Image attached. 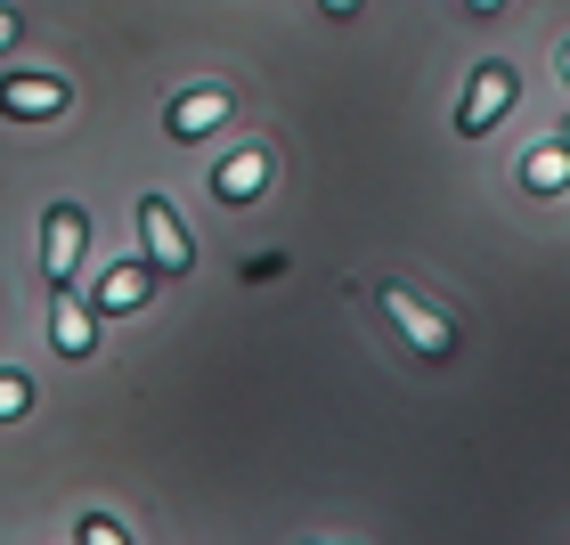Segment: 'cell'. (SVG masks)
<instances>
[{"instance_id": "6da1fadb", "label": "cell", "mask_w": 570, "mask_h": 545, "mask_svg": "<svg viewBox=\"0 0 570 545\" xmlns=\"http://www.w3.org/2000/svg\"><path fill=\"white\" fill-rule=\"evenodd\" d=\"M383 318L400 326V343L416 350V358H449V350H456V326L440 318L424 294H407V285H383Z\"/></svg>"}, {"instance_id": "7a4b0ae2", "label": "cell", "mask_w": 570, "mask_h": 545, "mask_svg": "<svg viewBox=\"0 0 570 545\" xmlns=\"http://www.w3.org/2000/svg\"><path fill=\"white\" fill-rule=\"evenodd\" d=\"M139 237H147V269L155 277H188L196 245H188V228H179L171 196H139Z\"/></svg>"}, {"instance_id": "3957f363", "label": "cell", "mask_w": 570, "mask_h": 545, "mask_svg": "<svg viewBox=\"0 0 570 545\" xmlns=\"http://www.w3.org/2000/svg\"><path fill=\"white\" fill-rule=\"evenodd\" d=\"M513 90H522V73H513L505 58H489V66L473 73V90H464V107H456V131H464V139H481L489 122L513 107Z\"/></svg>"}, {"instance_id": "277c9868", "label": "cell", "mask_w": 570, "mask_h": 545, "mask_svg": "<svg viewBox=\"0 0 570 545\" xmlns=\"http://www.w3.org/2000/svg\"><path fill=\"white\" fill-rule=\"evenodd\" d=\"M228 115H237V90H228V82H204V90H179L171 107H164V131H171V139H204V131H220Z\"/></svg>"}, {"instance_id": "5b68a950", "label": "cell", "mask_w": 570, "mask_h": 545, "mask_svg": "<svg viewBox=\"0 0 570 545\" xmlns=\"http://www.w3.org/2000/svg\"><path fill=\"white\" fill-rule=\"evenodd\" d=\"M82 245H90V212H82V204H58L49 228H41V269L66 285L73 269H82Z\"/></svg>"}, {"instance_id": "8992f818", "label": "cell", "mask_w": 570, "mask_h": 545, "mask_svg": "<svg viewBox=\"0 0 570 545\" xmlns=\"http://www.w3.org/2000/svg\"><path fill=\"white\" fill-rule=\"evenodd\" d=\"M0 107H9L17 122H33V115H66L73 90L58 82V73H9V82H0Z\"/></svg>"}, {"instance_id": "52a82bcc", "label": "cell", "mask_w": 570, "mask_h": 545, "mask_svg": "<svg viewBox=\"0 0 570 545\" xmlns=\"http://www.w3.org/2000/svg\"><path fill=\"white\" fill-rule=\"evenodd\" d=\"M155 294V269L147 261H115L107 277H98V309H107V318H122V309H139Z\"/></svg>"}, {"instance_id": "ba28073f", "label": "cell", "mask_w": 570, "mask_h": 545, "mask_svg": "<svg viewBox=\"0 0 570 545\" xmlns=\"http://www.w3.org/2000/svg\"><path fill=\"white\" fill-rule=\"evenodd\" d=\"M213 188H220L228 204H253V196L269 188V155H262V147H237V155L213 171Z\"/></svg>"}, {"instance_id": "9c48e42d", "label": "cell", "mask_w": 570, "mask_h": 545, "mask_svg": "<svg viewBox=\"0 0 570 545\" xmlns=\"http://www.w3.org/2000/svg\"><path fill=\"white\" fill-rule=\"evenodd\" d=\"M522 188L530 196H562L570 188V139H547V147L522 155Z\"/></svg>"}, {"instance_id": "30bf717a", "label": "cell", "mask_w": 570, "mask_h": 545, "mask_svg": "<svg viewBox=\"0 0 570 545\" xmlns=\"http://www.w3.org/2000/svg\"><path fill=\"white\" fill-rule=\"evenodd\" d=\"M49 343H58L66 358H90V350H98V343H90V309L73 301L66 285H58V301H49Z\"/></svg>"}, {"instance_id": "8fae6325", "label": "cell", "mask_w": 570, "mask_h": 545, "mask_svg": "<svg viewBox=\"0 0 570 545\" xmlns=\"http://www.w3.org/2000/svg\"><path fill=\"white\" fill-rule=\"evenodd\" d=\"M24 399H33V383H24V375H0V424H17Z\"/></svg>"}, {"instance_id": "7c38bea8", "label": "cell", "mask_w": 570, "mask_h": 545, "mask_svg": "<svg viewBox=\"0 0 570 545\" xmlns=\"http://www.w3.org/2000/svg\"><path fill=\"white\" fill-rule=\"evenodd\" d=\"M122 537H131V529L107 522V513H90V522H82V545H122Z\"/></svg>"}, {"instance_id": "4fadbf2b", "label": "cell", "mask_w": 570, "mask_h": 545, "mask_svg": "<svg viewBox=\"0 0 570 545\" xmlns=\"http://www.w3.org/2000/svg\"><path fill=\"white\" fill-rule=\"evenodd\" d=\"M318 9H326V17H358L367 0H318Z\"/></svg>"}, {"instance_id": "5bb4252c", "label": "cell", "mask_w": 570, "mask_h": 545, "mask_svg": "<svg viewBox=\"0 0 570 545\" xmlns=\"http://www.w3.org/2000/svg\"><path fill=\"white\" fill-rule=\"evenodd\" d=\"M17 33H24V24H17V9H0V49H9Z\"/></svg>"}, {"instance_id": "9a60e30c", "label": "cell", "mask_w": 570, "mask_h": 545, "mask_svg": "<svg viewBox=\"0 0 570 545\" xmlns=\"http://www.w3.org/2000/svg\"><path fill=\"white\" fill-rule=\"evenodd\" d=\"M464 9H473V17H498V9H505V0H464Z\"/></svg>"}, {"instance_id": "2e32d148", "label": "cell", "mask_w": 570, "mask_h": 545, "mask_svg": "<svg viewBox=\"0 0 570 545\" xmlns=\"http://www.w3.org/2000/svg\"><path fill=\"white\" fill-rule=\"evenodd\" d=\"M562 82H570V41H562Z\"/></svg>"}, {"instance_id": "e0dca14e", "label": "cell", "mask_w": 570, "mask_h": 545, "mask_svg": "<svg viewBox=\"0 0 570 545\" xmlns=\"http://www.w3.org/2000/svg\"><path fill=\"white\" fill-rule=\"evenodd\" d=\"M562 139H570V131H562Z\"/></svg>"}]
</instances>
